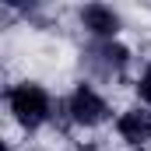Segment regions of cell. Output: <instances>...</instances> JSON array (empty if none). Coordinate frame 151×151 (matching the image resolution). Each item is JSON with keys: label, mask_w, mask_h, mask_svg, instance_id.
Segmentation results:
<instances>
[{"label": "cell", "mask_w": 151, "mask_h": 151, "mask_svg": "<svg viewBox=\"0 0 151 151\" xmlns=\"http://www.w3.org/2000/svg\"><path fill=\"white\" fill-rule=\"evenodd\" d=\"M4 109H7L11 123L21 134H39V130H46L56 119L60 99H53V91L42 81L21 77V81H14V84L4 88Z\"/></svg>", "instance_id": "obj_1"}, {"label": "cell", "mask_w": 151, "mask_h": 151, "mask_svg": "<svg viewBox=\"0 0 151 151\" xmlns=\"http://www.w3.org/2000/svg\"><path fill=\"white\" fill-rule=\"evenodd\" d=\"M60 119L67 123V127H77V130H99V127H106L113 116V106H109V99L91 84V81H77L74 88L60 99Z\"/></svg>", "instance_id": "obj_2"}, {"label": "cell", "mask_w": 151, "mask_h": 151, "mask_svg": "<svg viewBox=\"0 0 151 151\" xmlns=\"http://www.w3.org/2000/svg\"><path fill=\"white\" fill-rule=\"evenodd\" d=\"M134 63V49L123 39H88V46L81 49V67L99 81H127Z\"/></svg>", "instance_id": "obj_3"}, {"label": "cell", "mask_w": 151, "mask_h": 151, "mask_svg": "<svg viewBox=\"0 0 151 151\" xmlns=\"http://www.w3.org/2000/svg\"><path fill=\"white\" fill-rule=\"evenodd\" d=\"M113 130L119 137V144L130 151H148L151 148V109L148 106H127L119 109L113 119Z\"/></svg>", "instance_id": "obj_4"}, {"label": "cell", "mask_w": 151, "mask_h": 151, "mask_svg": "<svg viewBox=\"0 0 151 151\" xmlns=\"http://www.w3.org/2000/svg\"><path fill=\"white\" fill-rule=\"evenodd\" d=\"M77 25L88 39H119L123 14L106 0H88V4L77 7Z\"/></svg>", "instance_id": "obj_5"}, {"label": "cell", "mask_w": 151, "mask_h": 151, "mask_svg": "<svg viewBox=\"0 0 151 151\" xmlns=\"http://www.w3.org/2000/svg\"><path fill=\"white\" fill-rule=\"evenodd\" d=\"M134 95H137L141 106H148V109H151V60L141 67V74L134 77Z\"/></svg>", "instance_id": "obj_6"}, {"label": "cell", "mask_w": 151, "mask_h": 151, "mask_svg": "<svg viewBox=\"0 0 151 151\" xmlns=\"http://www.w3.org/2000/svg\"><path fill=\"white\" fill-rule=\"evenodd\" d=\"M4 7L14 11V14H25V18H39V11L46 7V0H4Z\"/></svg>", "instance_id": "obj_7"}, {"label": "cell", "mask_w": 151, "mask_h": 151, "mask_svg": "<svg viewBox=\"0 0 151 151\" xmlns=\"http://www.w3.org/2000/svg\"><path fill=\"white\" fill-rule=\"evenodd\" d=\"M74 151H102V148H99V144H77Z\"/></svg>", "instance_id": "obj_8"}, {"label": "cell", "mask_w": 151, "mask_h": 151, "mask_svg": "<svg viewBox=\"0 0 151 151\" xmlns=\"http://www.w3.org/2000/svg\"><path fill=\"white\" fill-rule=\"evenodd\" d=\"M7 151H14V144H7Z\"/></svg>", "instance_id": "obj_9"}]
</instances>
